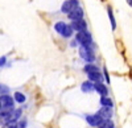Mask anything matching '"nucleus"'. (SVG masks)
<instances>
[{"label":"nucleus","mask_w":132,"mask_h":128,"mask_svg":"<svg viewBox=\"0 0 132 128\" xmlns=\"http://www.w3.org/2000/svg\"><path fill=\"white\" fill-rule=\"evenodd\" d=\"M75 40H77V42H79L81 45H85V46H90V45H91V42H93L91 35H90L87 30H85V32H79V33H77V36H75Z\"/></svg>","instance_id":"f257e3e1"},{"label":"nucleus","mask_w":132,"mask_h":128,"mask_svg":"<svg viewBox=\"0 0 132 128\" xmlns=\"http://www.w3.org/2000/svg\"><path fill=\"white\" fill-rule=\"evenodd\" d=\"M79 56L87 61V62H93L95 59V56H94V53L93 50L90 49V46H85V45H81L79 46Z\"/></svg>","instance_id":"f03ea898"},{"label":"nucleus","mask_w":132,"mask_h":128,"mask_svg":"<svg viewBox=\"0 0 132 128\" xmlns=\"http://www.w3.org/2000/svg\"><path fill=\"white\" fill-rule=\"evenodd\" d=\"M77 8H78V0H66L61 7V11L63 13L69 15L70 12H73V11L77 9Z\"/></svg>","instance_id":"7ed1b4c3"},{"label":"nucleus","mask_w":132,"mask_h":128,"mask_svg":"<svg viewBox=\"0 0 132 128\" xmlns=\"http://www.w3.org/2000/svg\"><path fill=\"white\" fill-rule=\"evenodd\" d=\"M86 120H87V123H89L91 127H99V125L102 124V122H103V119L101 118V115H99V114L87 115L86 116Z\"/></svg>","instance_id":"20e7f679"},{"label":"nucleus","mask_w":132,"mask_h":128,"mask_svg":"<svg viewBox=\"0 0 132 128\" xmlns=\"http://www.w3.org/2000/svg\"><path fill=\"white\" fill-rule=\"evenodd\" d=\"M0 102H2L3 108L5 110H13V98L9 95H2L0 97Z\"/></svg>","instance_id":"39448f33"},{"label":"nucleus","mask_w":132,"mask_h":128,"mask_svg":"<svg viewBox=\"0 0 132 128\" xmlns=\"http://www.w3.org/2000/svg\"><path fill=\"white\" fill-rule=\"evenodd\" d=\"M71 28L74 30H77V33H79V32H85L86 28H87V23L82 19V20H77V21H73L71 23Z\"/></svg>","instance_id":"423d86ee"},{"label":"nucleus","mask_w":132,"mask_h":128,"mask_svg":"<svg viewBox=\"0 0 132 128\" xmlns=\"http://www.w3.org/2000/svg\"><path fill=\"white\" fill-rule=\"evenodd\" d=\"M68 17L71 20V21H77V20H82V17H83V9L82 8H77V9H74L73 12H70L69 15H68Z\"/></svg>","instance_id":"0eeeda50"},{"label":"nucleus","mask_w":132,"mask_h":128,"mask_svg":"<svg viewBox=\"0 0 132 128\" xmlns=\"http://www.w3.org/2000/svg\"><path fill=\"white\" fill-rule=\"evenodd\" d=\"M98 114L101 115V118L103 120H110L112 116V110H111V107H102Z\"/></svg>","instance_id":"6e6552de"},{"label":"nucleus","mask_w":132,"mask_h":128,"mask_svg":"<svg viewBox=\"0 0 132 128\" xmlns=\"http://www.w3.org/2000/svg\"><path fill=\"white\" fill-rule=\"evenodd\" d=\"M94 87H95V91H98L99 94L102 95V97H107L108 90H107V87H106V84H103L102 82H99V83H95V84H94Z\"/></svg>","instance_id":"1a4fd4ad"},{"label":"nucleus","mask_w":132,"mask_h":128,"mask_svg":"<svg viewBox=\"0 0 132 128\" xmlns=\"http://www.w3.org/2000/svg\"><path fill=\"white\" fill-rule=\"evenodd\" d=\"M89 79L95 82V83H99V82H102V74L99 73V71H94V73H90L89 74Z\"/></svg>","instance_id":"9d476101"},{"label":"nucleus","mask_w":132,"mask_h":128,"mask_svg":"<svg viewBox=\"0 0 132 128\" xmlns=\"http://www.w3.org/2000/svg\"><path fill=\"white\" fill-rule=\"evenodd\" d=\"M93 90H95V87H94V84H93L90 81L82 83V91H85V92H90V91H93Z\"/></svg>","instance_id":"9b49d317"},{"label":"nucleus","mask_w":132,"mask_h":128,"mask_svg":"<svg viewBox=\"0 0 132 128\" xmlns=\"http://www.w3.org/2000/svg\"><path fill=\"white\" fill-rule=\"evenodd\" d=\"M107 12H108L110 21H111V27H112V29H115V28H116V21H115V17H114V15H112V8L108 7V8H107Z\"/></svg>","instance_id":"f8f14e48"},{"label":"nucleus","mask_w":132,"mask_h":128,"mask_svg":"<svg viewBox=\"0 0 132 128\" xmlns=\"http://www.w3.org/2000/svg\"><path fill=\"white\" fill-rule=\"evenodd\" d=\"M101 104L103 107H112V100L107 98V97H102L101 98Z\"/></svg>","instance_id":"ddd939ff"},{"label":"nucleus","mask_w":132,"mask_h":128,"mask_svg":"<svg viewBox=\"0 0 132 128\" xmlns=\"http://www.w3.org/2000/svg\"><path fill=\"white\" fill-rule=\"evenodd\" d=\"M65 27H66L65 23H62V21H58V23H56V25H54V29H56V32H58L60 35H62Z\"/></svg>","instance_id":"4468645a"},{"label":"nucleus","mask_w":132,"mask_h":128,"mask_svg":"<svg viewBox=\"0 0 132 128\" xmlns=\"http://www.w3.org/2000/svg\"><path fill=\"white\" fill-rule=\"evenodd\" d=\"M73 32H74V29L71 28V25H68V24H66V27H65V29H63L62 36H63V37H70V36L73 35Z\"/></svg>","instance_id":"2eb2a0df"},{"label":"nucleus","mask_w":132,"mask_h":128,"mask_svg":"<svg viewBox=\"0 0 132 128\" xmlns=\"http://www.w3.org/2000/svg\"><path fill=\"white\" fill-rule=\"evenodd\" d=\"M85 71H86L87 74H90V73H94V71H99V70H98V67H96L95 65H93V63H87V65L85 66Z\"/></svg>","instance_id":"dca6fc26"},{"label":"nucleus","mask_w":132,"mask_h":128,"mask_svg":"<svg viewBox=\"0 0 132 128\" xmlns=\"http://www.w3.org/2000/svg\"><path fill=\"white\" fill-rule=\"evenodd\" d=\"M99 128H114V122L112 120H103Z\"/></svg>","instance_id":"f3484780"},{"label":"nucleus","mask_w":132,"mask_h":128,"mask_svg":"<svg viewBox=\"0 0 132 128\" xmlns=\"http://www.w3.org/2000/svg\"><path fill=\"white\" fill-rule=\"evenodd\" d=\"M15 99H16L19 103H24V102H25V95L21 94V92H15Z\"/></svg>","instance_id":"a211bd4d"},{"label":"nucleus","mask_w":132,"mask_h":128,"mask_svg":"<svg viewBox=\"0 0 132 128\" xmlns=\"http://www.w3.org/2000/svg\"><path fill=\"white\" fill-rule=\"evenodd\" d=\"M21 112H23V111H21V108H17V110L13 112V115H12V119H11V122H16V120L20 118V116H21Z\"/></svg>","instance_id":"6ab92c4d"},{"label":"nucleus","mask_w":132,"mask_h":128,"mask_svg":"<svg viewBox=\"0 0 132 128\" xmlns=\"http://www.w3.org/2000/svg\"><path fill=\"white\" fill-rule=\"evenodd\" d=\"M3 128H19V125L16 124V122H9V123H5Z\"/></svg>","instance_id":"aec40b11"},{"label":"nucleus","mask_w":132,"mask_h":128,"mask_svg":"<svg viewBox=\"0 0 132 128\" xmlns=\"http://www.w3.org/2000/svg\"><path fill=\"white\" fill-rule=\"evenodd\" d=\"M104 78H106V81L110 83V75H108V73H107V70L104 69Z\"/></svg>","instance_id":"412c9836"},{"label":"nucleus","mask_w":132,"mask_h":128,"mask_svg":"<svg viewBox=\"0 0 132 128\" xmlns=\"http://www.w3.org/2000/svg\"><path fill=\"white\" fill-rule=\"evenodd\" d=\"M25 125H27V122H25V120H23V122L20 123V125H19V127H20V128H25Z\"/></svg>","instance_id":"4be33fe9"},{"label":"nucleus","mask_w":132,"mask_h":128,"mask_svg":"<svg viewBox=\"0 0 132 128\" xmlns=\"http://www.w3.org/2000/svg\"><path fill=\"white\" fill-rule=\"evenodd\" d=\"M4 63H5V57H2L0 58V66H3Z\"/></svg>","instance_id":"5701e85b"},{"label":"nucleus","mask_w":132,"mask_h":128,"mask_svg":"<svg viewBox=\"0 0 132 128\" xmlns=\"http://www.w3.org/2000/svg\"><path fill=\"white\" fill-rule=\"evenodd\" d=\"M127 3H128V4H129V5L132 7V0H127Z\"/></svg>","instance_id":"b1692460"},{"label":"nucleus","mask_w":132,"mask_h":128,"mask_svg":"<svg viewBox=\"0 0 132 128\" xmlns=\"http://www.w3.org/2000/svg\"><path fill=\"white\" fill-rule=\"evenodd\" d=\"M3 108V106H2V102H0V110H2Z\"/></svg>","instance_id":"393cba45"}]
</instances>
